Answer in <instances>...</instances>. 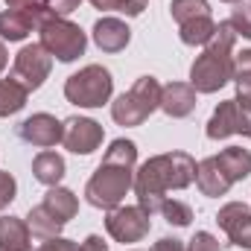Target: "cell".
I'll use <instances>...</instances> for the list:
<instances>
[{"mask_svg":"<svg viewBox=\"0 0 251 251\" xmlns=\"http://www.w3.org/2000/svg\"><path fill=\"white\" fill-rule=\"evenodd\" d=\"M193 181H196V161L187 152L155 155L134 173L137 204L149 216H155V213H161V204H164L170 190H184Z\"/></svg>","mask_w":251,"mask_h":251,"instance_id":"obj_1","label":"cell"},{"mask_svg":"<svg viewBox=\"0 0 251 251\" xmlns=\"http://www.w3.org/2000/svg\"><path fill=\"white\" fill-rule=\"evenodd\" d=\"M134 161H137V146L131 140H114L102 158V164L97 167V173L91 176L85 199L94 207L102 210H114L120 207L126 193L134 187Z\"/></svg>","mask_w":251,"mask_h":251,"instance_id":"obj_2","label":"cell"},{"mask_svg":"<svg viewBox=\"0 0 251 251\" xmlns=\"http://www.w3.org/2000/svg\"><path fill=\"white\" fill-rule=\"evenodd\" d=\"M234 41H237V32L231 29V24L228 21L216 24V32L204 44V53L190 67V85L196 88V94H213L231 79V73H234V56H231Z\"/></svg>","mask_w":251,"mask_h":251,"instance_id":"obj_3","label":"cell"},{"mask_svg":"<svg viewBox=\"0 0 251 251\" xmlns=\"http://www.w3.org/2000/svg\"><path fill=\"white\" fill-rule=\"evenodd\" d=\"M251 176V152L243 146H228L219 155L204 158L196 167V184L204 196H225L231 184Z\"/></svg>","mask_w":251,"mask_h":251,"instance_id":"obj_4","label":"cell"},{"mask_svg":"<svg viewBox=\"0 0 251 251\" xmlns=\"http://www.w3.org/2000/svg\"><path fill=\"white\" fill-rule=\"evenodd\" d=\"M76 210H79V201H76V196L70 190L50 187L44 201L29 210V222L26 225H29L35 240H50V237L62 234V228L76 216Z\"/></svg>","mask_w":251,"mask_h":251,"instance_id":"obj_5","label":"cell"},{"mask_svg":"<svg viewBox=\"0 0 251 251\" xmlns=\"http://www.w3.org/2000/svg\"><path fill=\"white\" fill-rule=\"evenodd\" d=\"M161 85L155 76H140L123 97L111 102V117L117 126H140L149 120L155 108H161Z\"/></svg>","mask_w":251,"mask_h":251,"instance_id":"obj_6","label":"cell"},{"mask_svg":"<svg viewBox=\"0 0 251 251\" xmlns=\"http://www.w3.org/2000/svg\"><path fill=\"white\" fill-rule=\"evenodd\" d=\"M111 88H114L111 73L102 64H88L64 82V97L79 108H100L102 102L111 100Z\"/></svg>","mask_w":251,"mask_h":251,"instance_id":"obj_7","label":"cell"},{"mask_svg":"<svg viewBox=\"0 0 251 251\" xmlns=\"http://www.w3.org/2000/svg\"><path fill=\"white\" fill-rule=\"evenodd\" d=\"M38 32H41V47H44L50 56H56L59 62H73V59H79V56L85 53V44H88L85 32H82L76 24L64 21V18H50V21H44V24L38 26Z\"/></svg>","mask_w":251,"mask_h":251,"instance_id":"obj_8","label":"cell"},{"mask_svg":"<svg viewBox=\"0 0 251 251\" xmlns=\"http://www.w3.org/2000/svg\"><path fill=\"white\" fill-rule=\"evenodd\" d=\"M50 67H53V56L41 47V44H26L12 64V79H18L29 94L38 91L44 85V79L50 76Z\"/></svg>","mask_w":251,"mask_h":251,"instance_id":"obj_9","label":"cell"},{"mask_svg":"<svg viewBox=\"0 0 251 251\" xmlns=\"http://www.w3.org/2000/svg\"><path fill=\"white\" fill-rule=\"evenodd\" d=\"M149 225H152V216L140 204H134V207H123L120 204V207L108 210V219H105V228H108V234L117 243H137V240H143L149 234Z\"/></svg>","mask_w":251,"mask_h":251,"instance_id":"obj_10","label":"cell"},{"mask_svg":"<svg viewBox=\"0 0 251 251\" xmlns=\"http://www.w3.org/2000/svg\"><path fill=\"white\" fill-rule=\"evenodd\" d=\"M219 228L228 234V240L240 249L251 251V207L243 201H228L219 213H216Z\"/></svg>","mask_w":251,"mask_h":251,"instance_id":"obj_11","label":"cell"},{"mask_svg":"<svg viewBox=\"0 0 251 251\" xmlns=\"http://www.w3.org/2000/svg\"><path fill=\"white\" fill-rule=\"evenodd\" d=\"M62 143L76 155H91L102 143V126L88 117H70V120H64Z\"/></svg>","mask_w":251,"mask_h":251,"instance_id":"obj_12","label":"cell"},{"mask_svg":"<svg viewBox=\"0 0 251 251\" xmlns=\"http://www.w3.org/2000/svg\"><path fill=\"white\" fill-rule=\"evenodd\" d=\"M18 137L26 140V143H32V146H38V149H50V146L62 143L64 123H59L50 114H32L29 120H24V123L18 126Z\"/></svg>","mask_w":251,"mask_h":251,"instance_id":"obj_13","label":"cell"},{"mask_svg":"<svg viewBox=\"0 0 251 251\" xmlns=\"http://www.w3.org/2000/svg\"><path fill=\"white\" fill-rule=\"evenodd\" d=\"M128 38H131V29L126 26L120 18H100L94 24V41H97V47L102 53H120V50H126Z\"/></svg>","mask_w":251,"mask_h":251,"instance_id":"obj_14","label":"cell"},{"mask_svg":"<svg viewBox=\"0 0 251 251\" xmlns=\"http://www.w3.org/2000/svg\"><path fill=\"white\" fill-rule=\"evenodd\" d=\"M161 108L170 117H187L196 108V88L187 82H170L161 91Z\"/></svg>","mask_w":251,"mask_h":251,"instance_id":"obj_15","label":"cell"},{"mask_svg":"<svg viewBox=\"0 0 251 251\" xmlns=\"http://www.w3.org/2000/svg\"><path fill=\"white\" fill-rule=\"evenodd\" d=\"M32 231L18 216H0V249L6 251H32Z\"/></svg>","mask_w":251,"mask_h":251,"instance_id":"obj_16","label":"cell"},{"mask_svg":"<svg viewBox=\"0 0 251 251\" xmlns=\"http://www.w3.org/2000/svg\"><path fill=\"white\" fill-rule=\"evenodd\" d=\"M32 176L47 187H59V181L64 178V158L53 149L38 152L35 161H32Z\"/></svg>","mask_w":251,"mask_h":251,"instance_id":"obj_17","label":"cell"},{"mask_svg":"<svg viewBox=\"0 0 251 251\" xmlns=\"http://www.w3.org/2000/svg\"><path fill=\"white\" fill-rule=\"evenodd\" d=\"M29 91L18 82V79H0V117H12L26 105Z\"/></svg>","mask_w":251,"mask_h":251,"instance_id":"obj_18","label":"cell"},{"mask_svg":"<svg viewBox=\"0 0 251 251\" xmlns=\"http://www.w3.org/2000/svg\"><path fill=\"white\" fill-rule=\"evenodd\" d=\"M213 32H216V24H213L210 15H207V18H193V21H187V24H181V41L190 44V47L207 44Z\"/></svg>","mask_w":251,"mask_h":251,"instance_id":"obj_19","label":"cell"},{"mask_svg":"<svg viewBox=\"0 0 251 251\" xmlns=\"http://www.w3.org/2000/svg\"><path fill=\"white\" fill-rule=\"evenodd\" d=\"M170 12H173V21H178V26H181L193 18H207L210 6H207V0H173Z\"/></svg>","mask_w":251,"mask_h":251,"instance_id":"obj_20","label":"cell"},{"mask_svg":"<svg viewBox=\"0 0 251 251\" xmlns=\"http://www.w3.org/2000/svg\"><path fill=\"white\" fill-rule=\"evenodd\" d=\"M161 213L167 216V222H170V225H178V228L190 225V219H193V210H190L184 201H178V199H164Z\"/></svg>","mask_w":251,"mask_h":251,"instance_id":"obj_21","label":"cell"},{"mask_svg":"<svg viewBox=\"0 0 251 251\" xmlns=\"http://www.w3.org/2000/svg\"><path fill=\"white\" fill-rule=\"evenodd\" d=\"M91 3L102 12H123L128 18H134L146 9V0H91Z\"/></svg>","mask_w":251,"mask_h":251,"instance_id":"obj_22","label":"cell"},{"mask_svg":"<svg viewBox=\"0 0 251 251\" xmlns=\"http://www.w3.org/2000/svg\"><path fill=\"white\" fill-rule=\"evenodd\" d=\"M231 79L237 82L240 91H251V50H243L234 56V73Z\"/></svg>","mask_w":251,"mask_h":251,"instance_id":"obj_23","label":"cell"},{"mask_svg":"<svg viewBox=\"0 0 251 251\" xmlns=\"http://www.w3.org/2000/svg\"><path fill=\"white\" fill-rule=\"evenodd\" d=\"M228 24H231V29L237 35L251 38V6L249 3H237L234 12H231V18H228Z\"/></svg>","mask_w":251,"mask_h":251,"instance_id":"obj_24","label":"cell"},{"mask_svg":"<svg viewBox=\"0 0 251 251\" xmlns=\"http://www.w3.org/2000/svg\"><path fill=\"white\" fill-rule=\"evenodd\" d=\"M187 251H222V243H219L213 234H207V231H199V234L190 240Z\"/></svg>","mask_w":251,"mask_h":251,"instance_id":"obj_25","label":"cell"},{"mask_svg":"<svg viewBox=\"0 0 251 251\" xmlns=\"http://www.w3.org/2000/svg\"><path fill=\"white\" fill-rule=\"evenodd\" d=\"M15 190H18L15 178H12L9 173H0V216H3V210L12 204V199H15Z\"/></svg>","mask_w":251,"mask_h":251,"instance_id":"obj_26","label":"cell"},{"mask_svg":"<svg viewBox=\"0 0 251 251\" xmlns=\"http://www.w3.org/2000/svg\"><path fill=\"white\" fill-rule=\"evenodd\" d=\"M38 251H82L76 243H70V240H64V237H50V240H44L41 243V249Z\"/></svg>","mask_w":251,"mask_h":251,"instance_id":"obj_27","label":"cell"},{"mask_svg":"<svg viewBox=\"0 0 251 251\" xmlns=\"http://www.w3.org/2000/svg\"><path fill=\"white\" fill-rule=\"evenodd\" d=\"M41 3H44L56 18H62V15H67V12H73L82 0H41Z\"/></svg>","mask_w":251,"mask_h":251,"instance_id":"obj_28","label":"cell"},{"mask_svg":"<svg viewBox=\"0 0 251 251\" xmlns=\"http://www.w3.org/2000/svg\"><path fill=\"white\" fill-rule=\"evenodd\" d=\"M149 251H187V249H184L181 240H176V237H164V240H158Z\"/></svg>","mask_w":251,"mask_h":251,"instance_id":"obj_29","label":"cell"},{"mask_svg":"<svg viewBox=\"0 0 251 251\" xmlns=\"http://www.w3.org/2000/svg\"><path fill=\"white\" fill-rule=\"evenodd\" d=\"M82 251H108V246H105V240H102V237L91 234V237L82 243Z\"/></svg>","mask_w":251,"mask_h":251,"instance_id":"obj_30","label":"cell"},{"mask_svg":"<svg viewBox=\"0 0 251 251\" xmlns=\"http://www.w3.org/2000/svg\"><path fill=\"white\" fill-rule=\"evenodd\" d=\"M6 3H9V9H26L32 3H41V0H6Z\"/></svg>","mask_w":251,"mask_h":251,"instance_id":"obj_31","label":"cell"},{"mask_svg":"<svg viewBox=\"0 0 251 251\" xmlns=\"http://www.w3.org/2000/svg\"><path fill=\"white\" fill-rule=\"evenodd\" d=\"M6 64H9V56H6V47H3V41H0V73L6 70Z\"/></svg>","mask_w":251,"mask_h":251,"instance_id":"obj_32","label":"cell"},{"mask_svg":"<svg viewBox=\"0 0 251 251\" xmlns=\"http://www.w3.org/2000/svg\"><path fill=\"white\" fill-rule=\"evenodd\" d=\"M225 3H234V6H237V3H243V0H225Z\"/></svg>","mask_w":251,"mask_h":251,"instance_id":"obj_33","label":"cell"},{"mask_svg":"<svg viewBox=\"0 0 251 251\" xmlns=\"http://www.w3.org/2000/svg\"><path fill=\"white\" fill-rule=\"evenodd\" d=\"M0 251H6V249H0Z\"/></svg>","mask_w":251,"mask_h":251,"instance_id":"obj_34","label":"cell"}]
</instances>
